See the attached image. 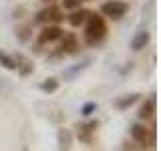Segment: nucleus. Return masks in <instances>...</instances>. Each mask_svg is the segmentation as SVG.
I'll list each match as a JSON object with an SVG mask.
<instances>
[{"label":"nucleus","mask_w":161,"mask_h":151,"mask_svg":"<svg viewBox=\"0 0 161 151\" xmlns=\"http://www.w3.org/2000/svg\"><path fill=\"white\" fill-rule=\"evenodd\" d=\"M105 34H107L105 18L99 16V14H89L87 26H85V40H87L89 44H97L105 38Z\"/></svg>","instance_id":"f257e3e1"},{"label":"nucleus","mask_w":161,"mask_h":151,"mask_svg":"<svg viewBox=\"0 0 161 151\" xmlns=\"http://www.w3.org/2000/svg\"><path fill=\"white\" fill-rule=\"evenodd\" d=\"M127 10H129V4L123 2V0H109V2H105L101 6V12L109 18H121V16H125Z\"/></svg>","instance_id":"f03ea898"},{"label":"nucleus","mask_w":161,"mask_h":151,"mask_svg":"<svg viewBox=\"0 0 161 151\" xmlns=\"http://www.w3.org/2000/svg\"><path fill=\"white\" fill-rule=\"evenodd\" d=\"M63 12H60L58 6H47L44 10H40L36 14V22H42V24H58L60 20H63Z\"/></svg>","instance_id":"7ed1b4c3"},{"label":"nucleus","mask_w":161,"mask_h":151,"mask_svg":"<svg viewBox=\"0 0 161 151\" xmlns=\"http://www.w3.org/2000/svg\"><path fill=\"white\" fill-rule=\"evenodd\" d=\"M60 36H63V28H58L57 24H48V26H44L38 32V42H42V44L54 42V40H58Z\"/></svg>","instance_id":"20e7f679"},{"label":"nucleus","mask_w":161,"mask_h":151,"mask_svg":"<svg viewBox=\"0 0 161 151\" xmlns=\"http://www.w3.org/2000/svg\"><path fill=\"white\" fill-rule=\"evenodd\" d=\"M131 135H133V139L137 141L139 145H149V143H151L149 129L145 127V125H139V123H135L133 127H131Z\"/></svg>","instance_id":"39448f33"},{"label":"nucleus","mask_w":161,"mask_h":151,"mask_svg":"<svg viewBox=\"0 0 161 151\" xmlns=\"http://www.w3.org/2000/svg\"><path fill=\"white\" fill-rule=\"evenodd\" d=\"M60 38H63V42H60L58 50H60L63 54H70V53H75V50L79 48L77 36H75V34H64V36H60Z\"/></svg>","instance_id":"423d86ee"},{"label":"nucleus","mask_w":161,"mask_h":151,"mask_svg":"<svg viewBox=\"0 0 161 151\" xmlns=\"http://www.w3.org/2000/svg\"><path fill=\"white\" fill-rule=\"evenodd\" d=\"M95 129H97V121H91V123L79 125V139L85 141V143H89V141H91V135H93Z\"/></svg>","instance_id":"0eeeda50"},{"label":"nucleus","mask_w":161,"mask_h":151,"mask_svg":"<svg viewBox=\"0 0 161 151\" xmlns=\"http://www.w3.org/2000/svg\"><path fill=\"white\" fill-rule=\"evenodd\" d=\"M147 42H149V32H147V30H139V32L133 36V40H131V48H133V50H141V48H145Z\"/></svg>","instance_id":"6e6552de"},{"label":"nucleus","mask_w":161,"mask_h":151,"mask_svg":"<svg viewBox=\"0 0 161 151\" xmlns=\"http://www.w3.org/2000/svg\"><path fill=\"white\" fill-rule=\"evenodd\" d=\"M89 14H91L89 10H75V12L69 16V22H70V26H80L83 22H87Z\"/></svg>","instance_id":"1a4fd4ad"},{"label":"nucleus","mask_w":161,"mask_h":151,"mask_svg":"<svg viewBox=\"0 0 161 151\" xmlns=\"http://www.w3.org/2000/svg\"><path fill=\"white\" fill-rule=\"evenodd\" d=\"M70 143H73V135H70L69 129H60L58 131V145H60V151H69L70 149Z\"/></svg>","instance_id":"9d476101"},{"label":"nucleus","mask_w":161,"mask_h":151,"mask_svg":"<svg viewBox=\"0 0 161 151\" xmlns=\"http://www.w3.org/2000/svg\"><path fill=\"white\" fill-rule=\"evenodd\" d=\"M16 70H20L22 77H26L28 73H32V70H34V64L30 63L28 59H24V57H16Z\"/></svg>","instance_id":"9b49d317"},{"label":"nucleus","mask_w":161,"mask_h":151,"mask_svg":"<svg viewBox=\"0 0 161 151\" xmlns=\"http://www.w3.org/2000/svg\"><path fill=\"white\" fill-rule=\"evenodd\" d=\"M0 64L8 70H16V59H12L10 54L4 53V50H0Z\"/></svg>","instance_id":"f8f14e48"},{"label":"nucleus","mask_w":161,"mask_h":151,"mask_svg":"<svg viewBox=\"0 0 161 151\" xmlns=\"http://www.w3.org/2000/svg\"><path fill=\"white\" fill-rule=\"evenodd\" d=\"M153 111H155V99H149V101H145V103H143V107H141V111H139V117L141 119H147V117L153 115Z\"/></svg>","instance_id":"ddd939ff"},{"label":"nucleus","mask_w":161,"mask_h":151,"mask_svg":"<svg viewBox=\"0 0 161 151\" xmlns=\"http://www.w3.org/2000/svg\"><path fill=\"white\" fill-rule=\"evenodd\" d=\"M137 99H139V95H137V93H131V95H127V97L119 99V101H117V103H115V105H117V109H121V111H123V109L131 107V105H133V103H135V101H137Z\"/></svg>","instance_id":"4468645a"},{"label":"nucleus","mask_w":161,"mask_h":151,"mask_svg":"<svg viewBox=\"0 0 161 151\" xmlns=\"http://www.w3.org/2000/svg\"><path fill=\"white\" fill-rule=\"evenodd\" d=\"M58 89V81L57 79H47L40 83V91L42 93H54V91Z\"/></svg>","instance_id":"2eb2a0df"},{"label":"nucleus","mask_w":161,"mask_h":151,"mask_svg":"<svg viewBox=\"0 0 161 151\" xmlns=\"http://www.w3.org/2000/svg\"><path fill=\"white\" fill-rule=\"evenodd\" d=\"M87 64H89V60H85V63H80L79 67H75V69H69L67 73H64V79H73V77H75L77 73H80L83 69H87Z\"/></svg>","instance_id":"dca6fc26"},{"label":"nucleus","mask_w":161,"mask_h":151,"mask_svg":"<svg viewBox=\"0 0 161 151\" xmlns=\"http://www.w3.org/2000/svg\"><path fill=\"white\" fill-rule=\"evenodd\" d=\"M95 111H97V103H87V105L83 107V111H80V113H83L85 117H89V115H93Z\"/></svg>","instance_id":"f3484780"},{"label":"nucleus","mask_w":161,"mask_h":151,"mask_svg":"<svg viewBox=\"0 0 161 151\" xmlns=\"http://www.w3.org/2000/svg\"><path fill=\"white\" fill-rule=\"evenodd\" d=\"M63 6L64 8H77V6H80V0H63Z\"/></svg>","instance_id":"a211bd4d"}]
</instances>
